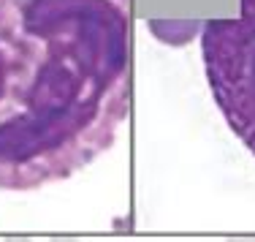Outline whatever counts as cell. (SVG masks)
Listing matches in <instances>:
<instances>
[{
  "label": "cell",
  "mask_w": 255,
  "mask_h": 242,
  "mask_svg": "<svg viewBox=\"0 0 255 242\" xmlns=\"http://www.w3.org/2000/svg\"><path fill=\"white\" fill-rule=\"evenodd\" d=\"M125 0H0V188L68 180L130 109Z\"/></svg>",
  "instance_id": "cell-1"
},
{
  "label": "cell",
  "mask_w": 255,
  "mask_h": 242,
  "mask_svg": "<svg viewBox=\"0 0 255 242\" xmlns=\"http://www.w3.org/2000/svg\"><path fill=\"white\" fill-rule=\"evenodd\" d=\"M239 3V16L201 27V54L215 104L255 155V0Z\"/></svg>",
  "instance_id": "cell-2"
},
{
  "label": "cell",
  "mask_w": 255,
  "mask_h": 242,
  "mask_svg": "<svg viewBox=\"0 0 255 242\" xmlns=\"http://www.w3.org/2000/svg\"><path fill=\"white\" fill-rule=\"evenodd\" d=\"M147 27L160 44H166V46H187L198 33H201L204 25L198 19H149Z\"/></svg>",
  "instance_id": "cell-3"
}]
</instances>
